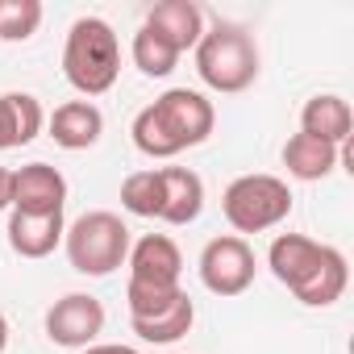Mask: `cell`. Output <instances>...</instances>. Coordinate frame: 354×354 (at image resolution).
<instances>
[{"label": "cell", "instance_id": "5b68a950", "mask_svg": "<svg viewBox=\"0 0 354 354\" xmlns=\"http://www.w3.org/2000/svg\"><path fill=\"white\" fill-rule=\"evenodd\" d=\"M63 246H67L71 271H80V275H88V279H104V275H113L117 267H125L133 238H129V225H125L117 213L96 209V213H84V217H75V221L67 225Z\"/></svg>", "mask_w": 354, "mask_h": 354}, {"label": "cell", "instance_id": "8fae6325", "mask_svg": "<svg viewBox=\"0 0 354 354\" xmlns=\"http://www.w3.org/2000/svg\"><path fill=\"white\" fill-rule=\"evenodd\" d=\"M158 180H162V213H158V221L192 225L205 213V180L192 167H158Z\"/></svg>", "mask_w": 354, "mask_h": 354}, {"label": "cell", "instance_id": "4fadbf2b", "mask_svg": "<svg viewBox=\"0 0 354 354\" xmlns=\"http://www.w3.org/2000/svg\"><path fill=\"white\" fill-rule=\"evenodd\" d=\"M142 26L158 30L180 55L196 50V42L205 38V13H201V5H192V0H158V5L146 13Z\"/></svg>", "mask_w": 354, "mask_h": 354}, {"label": "cell", "instance_id": "5bb4252c", "mask_svg": "<svg viewBox=\"0 0 354 354\" xmlns=\"http://www.w3.org/2000/svg\"><path fill=\"white\" fill-rule=\"evenodd\" d=\"M46 129V109L30 92H0V150L30 146Z\"/></svg>", "mask_w": 354, "mask_h": 354}, {"label": "cell", "instance_id": "d6986e66", "mask_svg": "<svg viewBox=\"0 0 354 354\" xmlns=\"http://www.w3.org/2000/svg\"><path fill=\"white\" fill-rule=\"evenodd\" d=\"M129 55H133V67L142 75H150V80H167L175 71V63H180V50H175L158 30H150V26H138Z\"/></svg>", "mask_w": 354, "mask_h": 354}, {"label": "cell", "instance_id": "44dd1931", "mask_svg": "<svg viewBox=\"0 0 354 354\" xmlns=\"http://www.w3.org/2000/svg\"><path fill=\"white\" fill-rule=\"evenodd\" d=\"M42 26V5L38 0H0V38L5 42H26Z\"/></svg>", "mask_w": 354, "mask_h": 354}, {"label": "cell", "instance_id": "603a6c76", "mask_svg": "<svg viewBox=\"0 0 354 354\" xmlns=\"http://www.w3.org/2000/svg\"><path fill=\"white\" fill-rule=\"evenodd\" d=\"M84 354H138L133 346H121V342H96V346H88Z\"/></svg>", "mask_w": 354, "mask_h": 354}, {"label": "cell", "instance_id": "30bf717a", "mask_svg": "<svg viewBox=\"0 0 354 354\" xmlns=\"http://www.w3.org/2000/svg\"><path fill=\"white\" fill-rule=\"evenodd\" d=\"M67 180L50 162H30L13 171V209L17 213H63Z\"/></svg>", "mask_w": 354, "mask_h": 354}, {"label": "cell", "instance_id": "ffe728a7", "mask_svg": "<svg viewBox=\"0 0 354 354\" xmlns=\"http://www.w3.org/2000/svg\"><path fill=\"white\" fill-rule=\"evenodd\" d=\"M121 205H125V213H133V217H158V213H162V180H158L154 167L125 175V184H121Z\"/></svg>", "mask_w": 354, "mask_h": 354}, {"label": "cell", "instance_id": "6da1fadb", "mask_svg": "<svg viewBox=\"0 0 354 354\" xmlns=\"http://www.w3.org/2000/svg\"><path fill=\"white\" fill-rule=\"evenodd\" d=\"M271 275L308 308H329L350 283V263L337 246L313 242L304 234H279L267 250Z\"/></svg>", "mask_w": 354, "mask_h": 354}, {"label": "cell", "instance_id": "7a4b0ae2", "mask_svg": "<svg viewBox=\"0 0 354 354\" xmlns=\"http://www.w3.org/2000/svg\"><path fill=\"white\" fill-rule=\"evenodd\" d=\"M213 125H217V109L209 96L192 88H171L133 117L129 133L146 158H175V154L209 142Z\"/></svg>", "mask_w": 354, "mask_h": 354}, {"label": "cell", "instance_id": "9c48e42d", "mask_svg": "<svg viewBox=\"0 0 354 354\" xmlns=\"http://www.w3.org/2000/svg\"><path fill=\"white\" fill-rule=\"evenodd\" d=\"M129 283L133 288H158V292H171L180 288V275H184V254L167 234H146L129 246Z\"/></svg>", "mask_w": 354, "mask_h": 354}, {"label": "cell", "instance_id": "ac0fdd59", "mask_svg": "<svg viewBox=\"0 0 354 354\" xmlns=\"http://www.w3.org/2000/svg\"><path fill=\"white\" fill-rule=\"evenodd\" d=\"M337 158H342L337 146H329L321 138H308V133H292L283 142V167H288L292 180H304V184L325 180V175L337 167Z\"/></svg>", "mask_w": 354, "mask_h": 354}, {"label": "cell", "instance_id": "7c38bea8", "mask_svg": "<svg viewBox=\"0 0 354 354\" xmlns=\"http://www.w3.org/2000/svg\"><path fill=\"white\" fill-rule=\"evenodd\" d=\"M67 221L63 213H9V246L21 259H46L55 254V246H63Z\"/></svg>", "mask_w": 354, "mask_h": 354}, {"label": "cell", "instance_id": "52a82bcc", "mask_svg": "<svg viewBox=\"0 0 354 354\" xmlns=\"http://www.w3.org/2000/svg\"><path fill=\"white\" fill-rule=\"evenodd\" d=\"M254 250L246 238L238 234H221L213 238L205 250H201V283L213 292V296H242L250 283H254Z\"/></svg>", "mask_w": 354, "mask_h": 354}, {"label": "cell", "instance_id": "3957f363", "mask_svg": "<svg viewBox=\"0 0 354 354\" xmlns=\"http://www.w3.org/2000/svg\"><path fill=\"white\" fill-rule=\"evenodd\" d=\"M63 75L80 96H104L121 75V42L104 17H80L63 42Z\"/></svg>", "mask_w": 354, "mask_h": 354}, {"label": "cell", "instance_id": "2e32d148", "mask_svg": "<svg viewBox=\"0 0 354 354\" xmlns=\"http://www.w3.org/2000/svg\"><path fill=\"white\" fill-rule=\"evenodd\" d=\"M46 125H50L55 146H63V150H88L104 133V113L92 100H67V104L55 109V117Z\"/></svg>", "mask_w": 354, "mask_h": 354}, {"label": "cell", "instance_id": "9a60e30c", "mask_svg": "<svg viewBox=\"0 0 354 354\" xmlns=\"http://www.w3.org/2000/svg\"><path fill=\"white\" fill-rule=\"evenodd\" d=\"M300 133L321 138V142H329V146L342 150L350 142V133H354V113H350V104L342 96L321 92V96L304 100V109H300Z\"/></svg>", "mask_w": 354, "mask_h": 354}, {"label": "cell", "instance_id": "e0dca14e", "mask_svg": "<svg viewBox=\"0 0 354 354\" xmlns=\"http://www.w3.org/2000/svg\"><path fill=\"white\" fill-rule=\"evenodd\" d=\"M129 325H133V333H138L142 342L171 346V342H180V337L192 333V325H196V304H192L188 292H180L167 308H158V313H150V317H133Z\"/></svg>", "mask_w": 354, "mask_h": 354}, {"label": "cell", "instance_id": "8992f818", "mask_svg": "<svg viewBox=\"0 0 354 354\" xmlns=\"http://www.w3.org/2000/svg\"><path fill=\"white\" fill-rule=\"evenodd\" d=\"M221 213L225 221L242 234H267L279 221H288L292 213V188L279 180V175H238V180L225 188L221 196Z\"/></svg>", "mask_w": 354, "mask_h": 354}, {"label": "cell", "instance_id": "cb8c5ba5", "mask_svg": "<svg viewBox=\"0 0 354 354\" xmlns=\"http://www.w3.org/2000/svg\"><path fill=\"white\" fill-rule=\"evenodd\" d=\"M5 346H9V321H5V313H0V354H5Z\"/></svg>", "mask_w": 354, "mask_h": 354}, {"label": "cell", "instance_id": "ba28073f", "mask_svg": "<svg viewBox=\"0 0 354 354\" xmlns=\"http://www.w3.org/2000/svg\"><path fill=\"white\" fill-rule=\"evenodd\" d=\"M104 333V304L88 292H67L46 308V337L63 350H88Z\"/></svg>", "mask_w": 354, "mask_h": 354}, {"label": "cell", "instance_id": "277c9868", "mask_svg": "<svg viewBox=\"0 0 354 354\" xmlns=\"http://www.w3.org/2000/svg\"><path fill=\"white\" fill-rule=\"evenodd\" d=\"M259 42L246 26L238 21H217L213 30H205V38L196 42V75L221 92V96H234V92H246L254 80H259Z\"/></svg>", "mask_w": 354, "mask_h": 354}, {"label": "cell", "instance_id": "7402d4cb", "mask_svg": "<svg viewBox=\"0 0 354 354\" xmlns=\"http://www.w3.org/2000/svg\"><path fill=\"white\" fill-rule=\"evenodd\" d=\"M5 209H13V171L0 167V213Z\"/></svg>", "mask_w": 354, "mask_h": 354}]
</instances>
